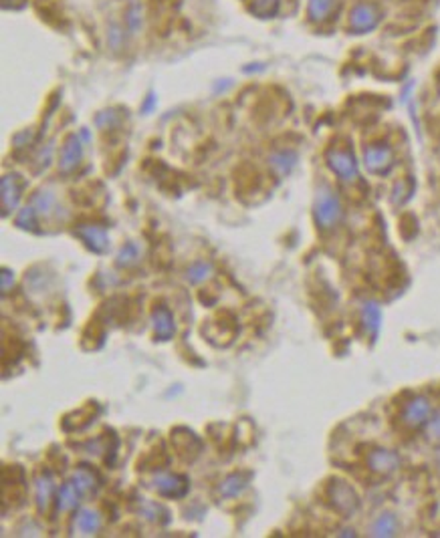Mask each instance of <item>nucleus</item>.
Segmentation results:
<instances>
[{
    "label": "nucleus",
    "instance_id": "obj_1",
    "mask_svg": "<svg viewBox=\"0 0 440 538\" xmlns=\"http://www.w3.org/2000/svg\"><path fill=\"white\" fill-rule=\"evenodd\" d=\"M327 502L337 514L346 518L360 510V496L356 488L347 484L346 480H332V484L327 486Z\"/></svg>",
    "mask_w": 440,
    "mask_h": 538
},
{
    "label": "nucleus",
    "instance_id": "obj_2",
    "mask_svg": "<svg viewBox=\"0 0 440 538\" xmlns=\"http://www.w3.org/2000/svg\"><path fill=\"white\" fill-rule=\"evenodd\" d=\"M342 202L339 198L335 196L329 188H321L315 196V206H313V216L315 222L320 224V228L329 230L334 228L335 224L342 220Z\"/></svg>",
    "mask_w": 440,
    "mask_h": 538
},
{
    "label": "nucleus",
    "instance_id": "obj_3",
    "mask_svg": "<svg viewBox=\"0 0 440 538\" xmlns=\"http://www.w3.org/2000/svg\"><path fill=\"white\" fill-rule=\"evenodd\" d=\"M432 416V404L427 395H414L412 399L406 401V406L402 409V423L410 430H418L422 425H427L428 420Z\"/></svg>",
    "mask_w": 440,
    "mask_h": 538
},
{
    "label": "nucleus",
    "instance_id": "obj_4",
    "mask_svg": "<svg viewBox=\"0 0 440 538\" xmlns=\"http://www.w3.org/2000/svg\"><path fill=\"white\" fill-rule=\"evenodd\" d=\"M327 166L329 170L334 171L335 176L344 182H351L358 178V161H356V156L349 151V149H342V147H332L327 151Z\"/></svg>",
    "mask_w": 440,
    "mask_h": 538
},
{
    "label": "nucleus",
    "instance_id": "obj_5",
    "mask_svg": "<svg viewBox=\"0 0 440 538\" xmlns=\"http://www.w3.org/2000/svg\"><path fill=\"white\" fill-rule=\"evenodd\" d=\"M382 21V13L376 4H370V2H360L351 8V14H349V27L354 33L358 35H363V33H370L373 28L380 25Z\"/></svg>",
    "mask_w": 440,
    "mask_h": 538
},
{
    "label": "nucleus",
    "instance_id": "obj_6",
    "mask_svg": "<svg viewBox=\"0 0 440 538\" xmlns=\"http://www.w3.org/2000/svg\"><path fill=\"white\" fill-rule=\"evenodd\" d=\"M150 488L166 498H182L188 492V480L170 472H158L150 478Z\"/></svg>",
    "mask_w": 440,
    "mask_h": 538
},
{
    "label": "nucleus",
    "instance_id": "obj_7",
    "mask_svg": "<svg viewBox=\"0 0 440 538\" xmlns=\"http://www.w3.org/2000/svg\"><path fill=\"white\" fill-rule=\"evenodd\" d=\"M363 164L372 173H386L394 166V151L388 144H372L363 149Z\"/></svg>",
    "mask_w": 440,
    "mask_h": 538
},
{
    "label": "nucleus",
    "instance_id": "obj_8",
    "mask_svg": "<svg viewBox=\"0 0 440 538\" xmlns=\"http://www.w3.org/2000/svg\"><path fill=\"white\" fill-rule=\"evenodd\" d=\"M366 462H368V468L378 476H392L400 468V456L386 447H373Z\"/></svg>",
    "mask_w": 440,
    "mask_h": 538
},
{
    "label": "nucleus",
    "instance_id": "obj_9",
    "mask_svg": "<svg viewBox=\"0 0 440 538\" xmlns=\"http://www.w3.org/2000/svg\"><path fill=\"white\" fill-rule=\"evenodd\" d=\"M77 234L83 238V242L94 250V252H106L109 248V236H107V230L103 226H97V224H83Z\"/></svg>",
    "mask_w": 440,
    "mask_h": 538
},
{
    "label": "nucleus",
    "instance_id": "obj_10",
    "mask_svg": "<svg viewBox=\"0 0 440 538\" xmlns=\"http://www.w3.org/2000/svg\"><path fill=\"white\" fill-rule=\"evenodd\" d=\"M83 159V139L79 137V133L69 135L65 147L61 151V170L73 171Z\"/></svg>",
    "mask_w": 440,
    "mask_h": 538
},
{
    "label": "nucleus",
    "instance_id": "obj_11",
    "mask_svg": "<svg viewBox=\"0 0 440 538\" xmlns=\"http://www.w3.org/2000/svg\"><path fill=\"white\" fill-rule=\"evenodd\" d=\"M152 327L156 331L158 339L162 341H170L176 333V323H174V315L162 304L154 313H152Z\"/></svg>",
    "mask_w": 440,
    "mask_h": 538
},
{
    "label": "nucleus",
    "instance_id": "obj_12",
    "mask_svg": "<svg viewBox=\"0 0 440 538\" xmlns=\"http://www.w3.org/2000/svg\"><path fill=\"white\" fill-rule=\"evenodd\" d=\"M18 202H21L18 176H4L2 178V210H4V214L16 210Z\"/></svg>",
    "mask_w": 440,
    "mask_h": 538
},
{
    "label": "nucleus",
    "instance_id": "obj_13",
    "mask_svg": "<svg viewBox=\"0 0 440 538\" xmlns=\"http://www.w3.org/2000/svg\"><path fill=\"white\" fill-rule=\"evenodd\" d=\"M339 0H309L307 4V14L313 23H323L332 18V14L337 11Z\"/></svg>",
    "mask_w": 440,
    "mask_h": 538
},
{
    "label": "nucleus",
    "instance_id": "obj_14",
    "mask_svg": "<svg viewBox=\"0 0 440 538\" xmlns=\"http://www.w3.org/2000/svg\"><path fill=\"white\" fill-rule=\"evenodd\" d=\"M361 323L368 331L370 337H376L378 331H380V325H382V311L376 302H363L361 307Z\"/></svg>",
    "mask_w": 440,
    "mask_h": 538
},
{
    "label": "nucleus",
    "instance_id": "obj_15",
    "mask_svg": "<svg viewBox=\"0 0 440 538\" xmlns=\"http://www.w3.org/2000/svg\"><path fill=\"white\" fill-rule=\"evenodd\" d=\"M249 480H251V476H249V474H230L228 478L222 480V484H220V488H218V492H220V496H225V498L239 496L240 492L249 486Z\"/></svg>",
    "mask_w": 440,
    "mask_h": 538
},
{
    "label": "nucleus",
    "instance_id": "obj_16",
    "mask_svg": "<svg viewBox=\"0 0 440 538\" xmlns=\"http://www.w3.org/2000/svg\"><path fill=\"white\" fill-rule=\"evenodd\" d=\"M396 530H398V518L392 514V512H384V514H380L378 518H376V522L372 525V537L378 538H388V537H394L396 534Z\"/></svg>",
    "mask_w": 440,
    "mask_h": 538
},
{
    "label": "nucleus",
    "instance_id": "obj_17",
    "mask_svg": "<svg viewBox=\"0 0 440 538\" xmlns=\"http://www.w3.org/2000/svg\"><path fill=\"white\" fill-rule=\"evenodd\" d=\"M79 488L73 484V480L67 482V484H63V488L59 490V508L61 510H75L77 506H79V500H81Z\"/></svg>",
    "mask_w": 440,
    "mask_h": 538
},
{
    "label": "nucleus",
    "instance_id": "obj_18",
    "mask_svg": "<svg viewBox=\"0 0 440 538\" xmlns=\"http://www.w3.org/2000/svg\"><path fill=\"white\" fill-rule=\"evenodd\" d=\"M75 525H77V530H79L81 534H95L99 530V526H101V518H99V514L95 510L85 508V510H79Z\"/></svg>",
    "mask_w": 440,
    "mask_h": 538
},
{
    "label": "nucleus",
    "instance_id": "obj_19",
    "mask_svg": "<svg viewBox=\"0 0 440 538\" xmlns=\"http://www.w3.org/2000/svg\"><path fill=\"white\" fill-rule=\"evenodd\" d=\"M35 488H37V500H39L40 510H45L47 504H49V500L53 496V480H51V476L43 474L40 478H37Z\"/></svg>",
    "mask_w": 440,
    "mask_h": 538
},
{
    "label": "nucleus",
    "instance_id": "obj_20",
    "mask_svg": "<svg viewBox=\"0 0 440 538\" xmlns=\"http://www.w3.org/2000/svg\"><path fill=\"white\" fill-rule=\"evenodd\" d=\"M295 161H297V156L293 151H279L271 158V166L279 171L281 176H287L295 168Z\"/></svg>",
    "mask_w": 440,
    "mask_h": 538
},
{
    "label": "nucleus",
    "instance_id": "obj_21",
    "mask_svg": "<svg viewBox=\"0 0 440 538\" xmlns=\"http://www.w3.org/2000/svg\"><path fill=\"white\" fill-rule=\"evenodd\" d=\"M73 484L79 488L81 494H87V492H91L95 488V474L91 470H87V468H79L77 472L73 474Z\"/></svg>",
    "mask_w": 440,
    "mask_h": 538
},
{
    "label": "nucleus",
    "instance_id": "obj_22",
    "mask_svg": "<svg viewBox=\"0 0 440 538\" xmlns=\"http://www.w3.org/2000/svg\"><path fill=\"white\" fill-rule=\"evenodd\" d=\"M210 273H213V264L202 263L201 261V263H194L188 268L186 278L188 282H192V285H201V282H204L210 276Z\"/></svg>",
    "mask_w": 440,
    "mask_h": 538
},
{
    "label": "nucleus",
    "instance_id": "obj_23",
    "mask_svg": "<svg viewBox=\"0 0 440 538\" xmlns=\"http://www.w3.org/2000/svg\"><path fill=\"white\" fill-rule=\"evenodd\" d=\"M16 224H18L21 228H25V230L35 228V226H37V208H35V206L23 208V210L18 212V216H16Z\"/></svg>",
    "mask_w": 440,
    "mask_h": 538
},
{
    "label": "nucleus",
    "instance_id": "obj_24",
    "mask_svg": "<svg viewBox=\"0 0 440 538\" xmlns=\"http://www.w3.org/2000/svg\"><path fill=\"white\" fill-rule=\"evenodd\" d=\"M55 206V196L51 192H39L37 196H35V208L40 214H47V212L53 210Z\"/></svg>",
    "mask_w": 440,
    "mask_h": 538
},
{
    "label": "nucleus",
    "instance_id": "obj_25",
    "mask_svg": "<svg viewBox=\"0 0 440 538\" xmlns=\"http://www.w3.org/2000/svg\"><path fill=\"white\" fill-rule=\"evenodd\" d=\"M279 8V0H254L253 11L261 16H271L277 13Z\"/></svg>",
    "mask_w": 440,
    "mask_h": 538
},
{
    "label": "nucleus",
    "instance_id": "obj_26",
    "mask_svg": "<svg viewBox=\"0 0 440 538\" xmlns=\"http://www.w3.org/2000/svg\"><path fill=\"white\" fill-rule=\"evenodd\" d=\"M135 258H137V248L134 244H125L118 254V264L120 266H130V264L135 263Z\"/></svg>",
    "mask_w": 440,
    "mask_h": 538
},
{
    "label": "nucleus",
    "instance_id": "obj_27",
    "mask_svg": "<svg viewBox=\"0 0 440 538\" xmlns=\"http://www.w3.org/2000/svg\"><path fill=\"white\" fill-rule=\"evenodd\" d=\"M427 433L432 442H439L440 444V409L434 411V416H430V420L427 423Z\"/></svg>",
    "mask_w": 440,
    "mask_h": 538
},
{
    "label": "nucleus",
    "instance_id": "obj_28",
    "mask_svg": "<svg viewBox=\"0 0 440 538\" xmlns=\"http://www.w3.org/2000/svg\"><path fill=\"white\" fill-rule=\"evenodd\" d=\"M0 287H2V292H9L11 287H14V275L9 270V268H4V270H2V276H0Z\"/></svg>",
    "mask_w": 440,
    "mask_h": 538
}]
</instances>
